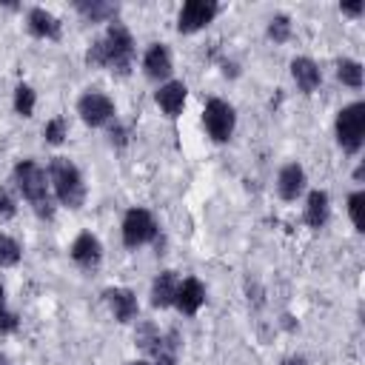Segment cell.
Listing matches in <instances>:
<instances>
[{"instance_id":"cell-8","label":"cell","mask_w":365,"mask_h":365,"mask_svg":"<svg viewBox=\"0 0 365 365\" xmlns=\"http://www.w3.org/2000/svg\"><path fill=\"white\" fill-rule=\"evenodd\" d=\"M220 6L214 0H188L180 6V14H177V31L180 34H194L200 29H205L214 17H217Z\"/></svg>"},{"instance_id":"cell-10","label":"cell","mask_w":365,"mask_h":365,"mask_svg":"<svg viewBox=\"0 0 365 365\" xmlns=\"http://www.w3.org/2000/svg\"><path fill=\"white\" fill-rule=\"evenodd\" d=\"M171 71H174V60H171V51L165 43H151L143 54V74L154 83H165L171 80Z\"/></svg>"},{"instance_id":"cell-15","label":"cell","mask_w":365,"mask_h":365,"mask_svg":"<svg viewBox=\"0 0 365 365\" xmlns=\"http://www.w3.org/2000/svg\"><path fill=\"white\" fill-rule=\"evenodd\" d=\"M26 29H29V34H34V37H40V40H57L60 31H63V23H60V17H54L48 9L31 6V9L26 11Z\"/></svg>"},{"instance_id":"cell-19","label":"cell","mask_w":365,"mask_h":365,"mask_svg":"<svg viewBox=\"0 0 365 365\" xmlns=\"http://www.w3.org/2000/svg\"><path fill=\"white\" fill-rule=\"evenodd\" d=\"M74 11L86 23H111V20H117L120 6L117 3H106V0H80V3H74Z\"/></svg>"},{"instance_id":"cell-23","label":"cell","mask_w":365,"mask_h":365,"mask_svg":"<svg viewBox=\"0 0 365 365\" xmlns=\"http://www.w3.org/2000/svg\"><path fill=\"white\" fill-rule=\"evenodd\" d=\"M23 259V245L11 237L0 231V268H14Z\"/></svg>"},{"instance_id":"cell-3","label":"cell","mask_w":365,"mask_h":365,"mask_svg":"<svg viewBox=\"0 0 365 365\" xmlns=\"http://www.w3.org/2000/svg\"><path fill=\"white\" fill-rule=\"evenodd\" d=\"M48 185H51V194H54V202L77 211L86 205V197H88V188H86V180H83V171L77 168L74 160L68 157H51L48 168Z\"/></svg>"},{"instance_id":"cell-2","label":"cell","mask_w":365,"mask_h":365,"mask_svg":"<svg viewBox=\"0 0 365 365\" xmlns=\"http://www.w3.org/2000/svg\"><path fill=\"white\" fill-rule=\"evenodd\" d=\"M11 177H14L17 191L23 194V200L31 205V211L40 220H54L57 205H54V194H51L46 168L40 163H34V160H17Z\"/></svg>"},{"instance_id":"cell-1","label":"cell","mask_w":365,"mask_h":365,"mask_svg":"<svg viewBox=\"0 0 365 365\" xmlns=\"http://www.w3.org/2000/svg\"><path fill=\"white\" fill-rule=\"evenodd\" d=\"M134 54H137V46L128 26L120 20H111L106 34L86 48V63L94 68H111L117 74H128V68L134 66Z\"/></svg>"},{"instance_id":"cell-6","label":"cell","mask_w":365,"mask_h":365,"mask_svg":"<svg viewBox=\"0 0 365 365\" xmlns=\"http://www.w3.org/2000/svg\"><path fill=\"white\" fill-rule=\"evenodd\" d=\"M202 128L214 143H228L237 128V111L228 100L211 97L202 108Z\"/></svg>"},{"instance_id":"cell-33","label":"cell","mask_w":365,"mask_h":365,"mask_svg":"<svg viewBox=\"0 0 365 365\" xmlns=\"http://www.w3.org/2000/svg\"><path fill=\"white\" fill-rule=\"evenodd\" d=\"M128 365H154V362H148V359H134V362H128Z\"/></svg>"},{"instance_id":"cell-30","label":"cell","mask_w":365,"mask_h":365,"mask_svg":"<svg viewBox=\"0 0 365 365\" xmlns=\"http://www.w3.org/2000/svg\"><path fill=\"white\" fill-rule=\"evenodd\" d=\"M339 9H342V14H351V17H359L362 14V3H342Z\"/></svg>"},{"instance_id":"cell-9","label":"cell","mask_w":365,"mask_h":365,"mask_svg":"<svg viewBox=\"0 0 365 365\" xmlns=\"http://www.w3.org/2000/svg\"><path fill=\"white\" fill-rule=\"evenodd\" d=\"M68 254H71V259H74L77 268H83V271H97L100 262H103V242H100V237H94L91 231H80V234L74 237Z\"/></svg>"},{"instance_id":"cell-13","label":"cell","mask_w":365,"mask_h":365,"mask_svg":"<svg viewBox=\"0 0 365 365\" xmlns=\"http://www.w3.org/2000/svg\"><path fill=\"white\" fill-rule=\"evenodd\" d=\"M308 185V174L299 163H285L279 171H277V194L285 200V202H294L297 197H302Z\"/></svg>"},{"instance_id":"cell-26","label":"cell","mask_w":365,"mask_h":365,"mask_svg":"<svg viewBox=\"0 0 365 365\" xmlns=\"http://www.w3.org/2000/svg\"><path fill=\"white\" fill-rule=\"evenodd\" d=\"M362 205H365V191H351V194H348V217H351V222H354L356 231H365Z\"/></svg>"},{"instance_id":"cell-12","label":"cell","mask_w":365,"mask_h":365,"mask_svg":"<svg viewBox=\"0 0 365 365\" xmlns=\"http://www.w3.org/2000/svg\"><path fill=\"white\" fill-rule=\"evenodd\" d=\"M103 297H106V305H108V311L114 314L117 322L125 325V322H134L140 317V302H137V294L131 288L114 285V288H106Z\"/></svg>"},{"instance_id":"cell-29","label":"cell","mask_w":365,"mask_h":365,"mask_svg":"<svg viewBox=\"0 0 365 365\" xmlns=\"http://www.w3.org/2000/svg\"><path fill=\"white\" fill-rule=\"evenodd\" d=\"M154 365H177V351H160L157 356H154Z\"/></svg>"},{"instance_id":"cell-17","label":"cell","mask_w":365,"mask_h":365,"mask_svg":"<svg viewBox=\"0 0 365 365\" xmlns=\"http://www.w3.org/2000/svg\"><path fill=\"white\" fill-rule=\"evenodd\" d=\"M328 217H331V197H328V191H322V188L308 191V197H305V211H302L305 225H308V228H325Z\"/></svg>"},{"instance_id":"cell-4","label":"cell","mask_w":365,"mask_h":365,"mask_svg":"<svg viewBox=\"0 0 365 365\" xmlns=\"http://www.w3.org/2000/svg\"><path fill=\"white\" fill-rule=\"evenodd\" d=\"M334 134L345 154H359L362 140H365V103L354 100L342 106L334 120Z\"/></svg>"},{"instance_id":"cell-34","label":"cell","mask_w":365,"mask_h":365,"mask_svg":"<svg viewBox=\"0 0 365 365\" xmlns=\"http://www.w3.org/2000/svg\"><path fill=\"white\" fill-rule=\"evenodd\" d=\"M0 365H11V362H9V356H6V354H0Z\"/></svg>"},{"instance_id":"cell-21","label":"cell","mask_w":365,"mask_h":365,"mask_svg":"<svg viewBox=\"0 0 365 365\" xmlns=\"http://www.w3.org/2000/svg\"><path fill=\"white\" fill-rule=\"evenodd\" d=\"M336 80H339L342 86H348V88H362V80H365V74H362V63L354 60V57H342V60H336Z\"/></svg>"},{"instance_id":"cell-11","label":"cell","mask_w":365,"mask_h":365,"mask_svg":"<svg viewBox=\"0 0 365 365\" xmlns=\"http://www.w3.org/2000/svg\"><path fill=\"white\" fill-rule=\"evenodd\" d=\"M185 97H188V86L182 80H165L157 86L154 91V103L160 106V111L171 120H177L185 108Z\"/></svg>"},{"instance_id":"cell-20","label":"cell","mask_w":365,"mask_h":365,"mask_svg":"<svg viewBox=\"0 0 365 365\" xmlns=\"http://www.w3.org/2000/svg\"><path fill=\"white\" fill-rule=\"evenodd\" d=\"M134 342H137L145 354H151V356H157L160 351H165V334H163L154 322H137Z\"/></svg>"},{"instance_id":"cell-27","label":"cell","mask_w":365,"mask_h":365,"mask_svg":"<svg viewBox=\"0 0 365 365\" xmlns=\"http://www.w3.org/2000/svg\"><path fill=\"white\" fill-rule=\"evenodd\" d=\"M14 214H17V200L6 188H0V225L14 220Z\"/></svg>"},{"instance_id":"cell-7","label":"cell","mask_w":365,"mask_h":365,"mask_svg":"<svg viewBox=\"0 0 365 365\" xmlns=\"http://www.w3.org/2000/svg\"><path fill=\"white\" fill-rule=\"evenodd\" d=\"M77 114L88 128H103V125H111L117 120V106L108 94L88 88L77 97Z\"/></svg>"},{"instance_id":"cell-22","label":"cell","mask_w":365,"mask_h":365,"mask_svg":"<svg viewBox=\"0 0 365 365\" xmlns=\"http://www.w3.org/2000/svg\"><path fill=\"white\" fill-rule=\"evenodd\" d=\"M34 106H37V91L29 83H17V88H14V111H17V117L29 120L34 114Z\"/></svg>"},{"instance_id":"cell-18","label":"cell","mask_w":365,"mask_h":365,"mask_svg":"<svg viewBox=\"0 0 365 365\" xmlns=\"http://www.w3.org/2000/svg\"><path fill=\"white\" fill-rule=\"evenodd\" d=\"M177 285H180V277L177 271H160L151 282V305L154 308H171L174 305V297H177Z\"/></svg>"},{"instance_id":"cell-25","label":"cell","mask_w":365,"mask_h":365,"mask_svg":"<svg viewBox=\"0 0 365 365\" xmlns=\"http://www.w3.org/2000/svg\"><path fill=\"white\" fill-rule=\"evenodd\" d=\"M291 37V17L288 14H274L268 20V40L274 43H285Z\"/></svg>"},{"instance_id":"cell-14","label":"cell","mask_w":365,"mask_h":365,"mask_svg":"<svg viewBox=\"0 0 365 365\" xmlns=\"http://www.w3.org/2000/svg\"><path fill=\"white\" fill-rule=\"evenodd\" d=\"M205 305V285L197 277H185L177 285V297H174V308L182 317H194L200 308Z\"/></svg>"},{"instance_id":"cell-32","label":"cell","mask_w":365,"mask_h":365,"mask_svg":"<svg viewBox=\"0 0 365 365\" xmlns=\"http://www.w3.org/2000/svg\"><path fill=\"white\" fill-rule=\"evenodd\" d=\"M6 308H9V305H6V288L0 285V311H6Z\"/></svg>"},{"instance_id":"cell-31","label":"cell","mask_w":365,"mask_h":365,"mask_svg":"<svg viewBox=\"0 0 365 365\" xmlns=\"http://www.w3.org/2000/svg\"><path fill=\"white\" fill-rule=\"evenodd\" d=\"M282 365H305V356H285Z\"/></svg>"},{"instance_id":"cell-28","label":"cell","mask_w":365,"mask_h":365,"mask_svg":"<svg viewBox=\"0 0 365 365\" xmlns=\"http://www.w3.org/2000/svg\"><path fill=\"white\" fill-rule=\"evenodd\" d=\"M108 137H111V145H117V148H123V145L128 143V128H123V125H117V120H114V125L108 128Z\"/></svg>"},{"instance_id":"cell-16","label":"cell","mask_w":365,"mask_h":365,"mask_svg":"<svg viewBox=\"0 0 365 365\" xmlns=\"http://www.w3.org/2000/svg\"><path fill=\"white\" fill-rule=\"evenodd\" d=\"M291 80L302 94H314L322 83V71L311 57H294L291 60Z\"/></svg>"},{"instance_id":"cell-24","label":"cell","mask_w":365,"mask_h":365,"mask_svg":"<svg viewBox=\"0 0 365 365\" xmlns=\"http://www.w3.org/2000/svg\"><path fill=\"white\" fill-rule=\"evenodd\" d=\"M66 137H68V123H66V117H51L46 125H43V140L48 143V145H63L66 143Z\"/></svg>"},{"instance_id":"cell-5","label":"cell","mask_w":365,"mask_h":365,"mask_svg":"<svg viewBox=\"0 0 365 365\" xmlns=\"http://www.w3.org/2000/svg\"><path fill=\"white\" fill-rule=\"evenodd\" d=\"M157 220L148 208L143 205H131L125 214H123V222H120V234H123V245L125 248H143L148 245L154 237H157Z\"/></svg>"}]
</instances>
